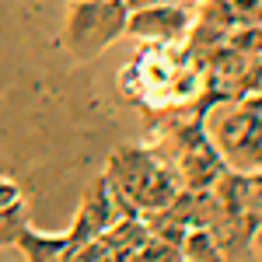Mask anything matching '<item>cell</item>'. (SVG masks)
<instances>
[{"instance_id":"cell-7","label":"cell","mask_w":262,"mask_h":262,"mask_svg":"<svg viewBox=\"0 0 262 262\" xmlns=\"http://www.w3.org/2000/svg\"><path fill=\"white\" fill-rule=\"evenodd\" d=\"M182 255L185 262H231L227 252L221 248V242L206 231V227H192L182 242Z\"/></svg>"},{"instance_id":"cell-11","label":"cell","mask_w":262,"mask_h":262,"mask_svg":"<svg viewBox=\"0 0 262 262\" xmlns=\"http://www.w3.org/2000/svg\"><path fill=\"white\" fill-rule=\"evenodd\" d=\"M101 255H105V248H101L98 242H88V245H81V248H70L60 262H98Z\"/></svg>"},{"instance_id":"cell-12","label":"cell","mask_w":262,"mask_h":262,"mask_svg":"<svg viewBox=\"0 0 262 262\" xmlns=\"http://www.w3.org/2000/svg\"><path fill=\"white\" fill-rule=\"evenodd\" d=\"M21 192H18V185H14V182L11 179H0V206H7V203L11 200H18Z\"/></svg>"},{"instance_id":"cell-6","label":"cell","mask_w":262,"mask_h":262,"mask_svg":"<svg viewBox=\"0 0 262 262\" xmlns=\"http://www.w3.org/2000/svg\"><path fill=\"white\" fill-rule=\"evenodd\" d=\"M147 238H150V231H147L143 217H122V221L108 224L95 242H98L108 255H119V252H133V248H140Z\"/></svg>"},{"instance_id":"cell-13","label":"cell","mask_w":262,"mask_h":262,"mask_svg":"<svg viewBox=\"0 0 262 262\" xmlns=\"http://www.w3.org/2000/svg\"><path fill=\"white\" fill-rule=\"evenodd\" d=\"M98 262H129V255H126V252H119V255H108V252H105Z\"/></svg>"},{"instance_id":"cell-10","label":"cell","mask_w":262,"mask_h":262,"mask_svg":"<svg viewBox=\"0 0 262 262\" xmlns=\"http://www.w3.org/2000/svg\"><path fill=\"white\" fill-rule=\"evenodd\" d=\"M227 46L245 56H262V25H242L227 35Z\"/></svg>"},{"instance_id":"cell-4","label":"cell","mask_w":262,"mask_h":262,"mask_svg":"<svg viewBox=\"0 0 262 262\" xmlns=\"http://www.w3.org/2000/svg\"><path fill=\"white\" fill-rule=\"evenodd\" d=\"M189 28H192V21L179 4H158V0L129 11V18H126V35L143 42H158V46L185 42Z\"/></svg>"},{"instance_id":"cell-8","label":"cell","mask_w":262,"mask_h":262,"mask_svg":"<svg viewBox=\"0 0 262 262\" xmlns=\"http://www.w3.org/2000/svg\"><path fill=\"white\" fill-rule=\"evenodd\" d=\"M126 255H129V262H185L182 245H168V242H161V238H154V234H150L140 248L126 252Z\"/></svg>"},{"instance_id":"cell-3","label":"cell","mask_w":262,"mask_h":262,"mask_svg":"<svg viewBox=\"0 0 262 262\" xmlns=\"http://www.w3.org/2000/svg\"><path fill=\"white\" fill-rule=\"evenodd\" d=\"M129 4L126 0H74L63 32V46L77 63H91L101 49L126 35Z\"/></svg>"},{"instance_id":"cell-5","label":"cell","mask_w":262,"mask_h":262,"mask_svg":"<svg viewBox=\"0 0 262 262\" xmlns=\"http://www.w3.org/2000/svg\"><path fill=\"white\" fill-rule=\"evenodd\" d=\"M21 248V255H25V262H60L67 252H70V238L67 234H42V231H35V227H21L18 242H14Z\"/></svg>"},{"instance_id":"cell-2","label":"cell","mask_w":262,"mask_h":262,"mask_svg":"<svg viewBox=\"0 0 262 262\" xmlns=\"http://www.w3.org/2000/svg\"><path fill=\"white\" fill-rule=\"evenodd\" d=\"M203 126L224 164L238 171H262V112L238 98H217L203 105Z\"/></svg>"},{"instance_id":"cell-9","label":"cell","mask_w":262,"mask_h":262,"mask_svg":"<svg viewBox=\"0 0 262 262\" xmlns=\"http://www.w3.org/2000/svg\"><path fill=\"white\" fill-rule=\"evenodd\" d=\"M25 217H28V210H25V203L18 200H11L7 206H0V248L4 245H14L18 242V234H21V227H25Z\"/></svg>"},{"instance_id":"cell-1","label":"cell","mask_w":262,"mask_h":262,"mask_svg":"<svg viewBox=\"0 0 262 262\" xmlns=\"http://www.w3.org/2000/svg\"><path fill=\"white\" fill-rule=\"evenodd\" d=\"M105 179L137 206L140 217L168 206L182 192L175 171L161 161V154L154 147H119L108 158Z\"/></svg>"}]
</instances>
